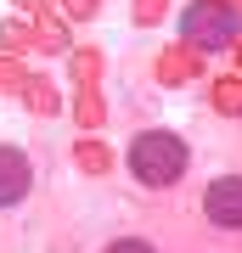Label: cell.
Wrapping results in <instances>:
<instances>
[{
  "label": "cell",
  "mask_w": 242,
  "mask_h": 253,
  "mask_svg": "<svg viewBox=\"0 0 242 253\" xmlns=\"http://www.w3.org/2000/svg\"><path fill=\"white\" fill-rule=\"evenodd\" d=\"M34 191V163L23 146H0V208H17Z\"/></svg>",
  "instance_id": "4"
},
{
  "label": "cell",
  "mask_w": 242,
  "mask_h": 253,
  "mask_svg": "<svg viewBox=\"0 0 242 253\" xmlns=\"http://www.w3.org/2000/svg\"><path fill=\"white\" fill-rule=\"evenodd\" d=\"M203 219L214 231H242V174H214L203 186Z\"/></svg>",
  "instance_id": "3"
},
{
  "label": "cell",
  "mask_w": 242,
  "mask_h": 253,
  "mask_svg": "<svg viewBox=\"0 0 242 253\" xmlns=\"http://www.w3.org/2000/svg\"><path fill=\"white\" fill-rule=\"evenodd\" d=\"M180 34L208 45V51H220V45H231V40L242 34V11L225 6V0H197V6L180 11Z\"/></svg>",
  "instance_id": "2"
},
{
  "label": "cell",
  "mask_w": 242,
  "mask_h": 253,
  "mask_svg": "<svg viewBox=\"0 0 242 253\" xmlns=\"http://www.w3.org/2000/svg\"><path fill=\"white\" fill-rule=\"evenodd\" d=\"M130 174H135V186H146V191H169L180 186V174L192 169V146L175 135V129H141V135L130 141Z\"/></svg>",
  "instance_id": "1"
},
{
  "label": "cell",
  "mask_w": 242,
  "mask_h": 253,
  "mask_svg": "<svg viewBox=\"0 0 242 253\" xmlns=\"http://www.w3.org/2000/svg\"><path fill=\"white\" fill-rule=\"evenodd\" d=\"M101 253H158V248L146 242V236H113V242L101 248Z\"/></svg>",
  "instance_id": "5"
}]
</instances>
